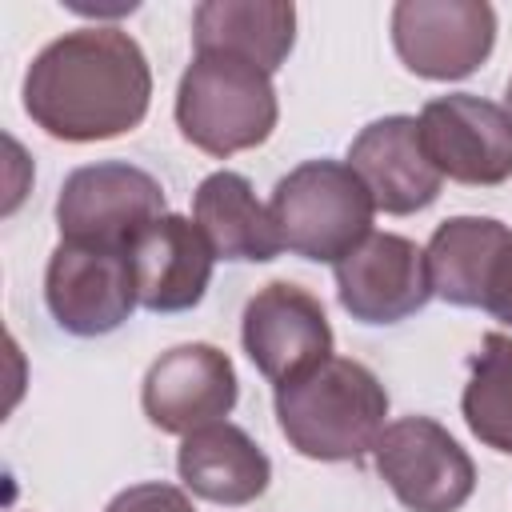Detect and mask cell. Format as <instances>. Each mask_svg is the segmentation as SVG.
<instances>
[{
	"label": "cell",
	"instance_id": "6da1fadb",
	"mask_svg": "<svg viewBox=\"0 0 512 512\" xmlns=\"http://www.w3.org/2000/svg\"><path fill=\"white\" fill-rule=\"evenodd\" d=\"M152 104L144 48L116 24L56 36L24 72V112L52 140L92 144L132 132Z\"/></svg>",
	"mask_w": 512,
	"mask_h": 512
},
{
	"label": "cell",
	"instance_id": "7a4b0ae2",
	"mask_svg": "<svg viewBox=\"0 0 512 512\" xmlns=\"http://www.w3.org/2000/svg\"><path fill=\"white\" fill-rule=\"evenodd\" d=\"M384 416V384L372 368L348 356H328L300 380L276 388V424L284 440L308 460H360L388 428Z\"/></svg>",
	"mask_w": 512,
	"mask_h": 512
},
{
	"label": "cell",
	"instance_id": "3957f363",
	"mask_svg": "<svg viewBox=\"0 0 512 512\" xmlns=\"http://www.w3.org/2000/svg\"><path fill=\"white\" fill-rule=\"evenodd\" d=\"M280 116L272 76L248 60L224 52H196L176 88V128L180 136L208 152L232 156L256 148L272 136Z\"/></svg>",
	"mask_w": 512,
	"mask_h": 512
},
{
	"label": "cell",
	"instance_id": "277c9868",
	"mask_svg": "<svg viewBox=\"0 0 512 512\" xmlns=\"http://www.w3.org/2000/svg\"><path fill=\"white\" fill-rule=\"evenodd\" d=\"M280 248L316 260L340 264L352 248L372 236V196L344 160H304L276 180L268 200Z\"/></svg>",
	"mask_w": 512,
	"mask_h": 512
},
{
	"label": "cell",
	"instance_id": "5b68a950",
	"mask_svg": "<svg viewBox=\"0 0 512 512\" xmlns=\"http://www.w3.org/2000/svg\"><path fill=\"white\" fill-rule=\"evenodd\" d=\"M156 216H164V188L128 160L84 164L64 176L56 196L60 240L72 244L128 248Z\"/></svg>",
	"mask_w": 512,
	"mask_h": 512
},
{
	"label": "cell",
	"instance_id": "8992f818",
	"mask_svg": "<svg viewBox=\"0 0 512 512\" xmlns=\"http://www.w3.org/2000/svg\"><path fill=\"white\" fill-rule=\"evenodd\" d=\"M372 460L408 512H460L476 488L472 456L432 416L392 420L380 432Z\"/></svg>",
	"mask_w": 512,
	"mask_h": 512
},
{
	"label": "cell",
	"instance_id": "52a82bcc",
	"mask_svg": "<svg viewBox=\"0 0 512 512\" xmlns=\"http://www.w3.org/2000/svg\"><path fill=\"white\" fill-rule=\"evenodd\" d=\"M44 304L72 336L116 332L140 304L128 248L60 240L44 268Z\"/></svg>",
	"mask_w": 512,
	"mask_h": 512
},
{
	"label": "cell",
	"instance_id": "ba28073f",
	"mask_svg": "<svg viewBox=\"0 0 512 512\" xmlns=\"http://www.w3.org/2000/svg\"><path fill=\"white\" fill-rule=\"evenodd\" d=\"M496 44V12L484 0H400L392 8V48L412 76L464 80Z\"/></svg>",
	"mask_w": 512,
	"mask_h": 512
},
{
	"label": "cell",
	"instance_id": "9c48e42d",
	"mask_svg": "<svg viewBox=\"0 0 512 512\" xmlns=\"http://www.w3.org/2000/svg\"><path fill=\"white\" fill-rule=\"evenodd\" d=\"M420 140L440 176L492 188L512 176V112L472 92L432 96L420 108Z\"/></svg>",
	"mask_w": 512,
	"mask_h": 512
},
{
	"label": "cell",
	"instance_id": "30bf717a",
	"mask_svg": "<svg viewBox=\"0 0 512 512\" xmlns=\"http://www.w3.org/2000/svg\"><path fill=\"white\" fill-rule=\"evenodd\" d=\"M240 340L256 372L276 388L300 380L332 356V324L324 316V304L308 288L288 280L264 284L244 304Z\"/></svg>",
	"mask_w": 512,
	"mask_h": 512
},
{
	"label": "cell",
	"instance_id": "8fae6325",
	"mask_svg": "<svg viewBox=\"0 0 512 512\" xmlns=\"http://www.w3.org/2000/svg\"><path fill=\"white\" fill-rule=\"evenodd\" d=\"M236 396V368L216 344H176L160 352L140 384L148 424L172 436L220 424L236 408Z\"/></svg>",
	"mask_w": 512,
	"mask_h": 512
},
{
	"label": "cell",
	"instance_id": "7c38bea8",
	"mask_svg": "<svg viewBox=\"0 0 512 512\" xmlns=\"http://www.w3.org/2000/svg\"><path fill=\"white\" fill-rule=\"evenodd\" d=\"M336 296L360 324H396L432 300L428 256L400 232H372L336 264Z\"/></svg>",
	"mask_w": 512,
	"mask_h": 512
},
{
	"label": "cell",
	"instance_id": "4fadbf2b",
	"mask_svg": "<svg viewBox=\"0 0 512 512\" xmlns=\"http://www.w3.org/2000/svg\"><path fill=\"white\" fill-rule=\"evenodd\" d=\"M344 164L360 176L372 204L388 216H412V212L428 208L444 184V176L436 172V164L424 152L420 120L400 116V112L364 124L352 136Z\"/></svg>",
	"mask_w": 512,
	"mask_h": 512
},
{
	"label": "cell",
	"instance_id": "5bb4252c",
	"mask_svg": "<svg viewBox=\"0 0 512 512\" xmlns=\"http://www.w3.org/2000/svg\"><path fill=\"white\" fill-rule=\"evenodd\" d=\"M132 280H136V300L148 312H188L204 300L212 284V264L216 252L196 228V220L164 212L156 216L132 244Z\"/></svg>",
	"mask_w": 512,
	"mask_h": 512
},
{
	"label": "cell",
	"instance_id": "9a60e30c",
	"mask_svg": "<svg viewBox=\"0 0 512 512\" xmlns=\"http://www.w3.org/2000/svg\"><path fill=\"white\" fill-rule=\"evenodd\" d=\"M176 472L192 496L224 508L252 504L256 496L268 492L272 480V464L264 448L228 420L188 432L176 452Z\"/></svg>",
	"mask_w": 512,
	"mask_h": 512
},
{
	"label": "cell",
	"instance_id": "2e32d148",
	"mask_svg": "<svg viewBox=\"0 0 512 512\" xmlns=\"http://www.w3.org/2000/svg\"><path fill=\"white\" fill-rule=\"evenodd\" d=\"M192 44L272 76L296 44V8L288 0H204L192 12Z\"/></svg>",
	"mask_w": 512,
	"mask_h": 512
},
{
	"label": "cell",
	"instance_id": "e0dca14e",
	"mask_svg": "<svg viewBox=\"0 0 512 512\" xmlns=\"http://www.w3.org/2000/svg\"><path fill=\"white\" fill-rule=\"evenodd\" d=\"M512 244V228L492 216H452L436 224L424 256L432 296L456 308H484L492 272Z\"/></svg>",
	"mask_w": 512,
	"mask_h": 512
},
{
	"label": "cell",
	"instance_id": "ac0fdd59",
	"mask_svg": "<svg viewBox=\"0 0 512 512\" xmlns=\"http://www.w3.org/2000/svg\"><path fill=\"white\" fill-rule=\"evenodd\" d=\"M192 220L212 244L216 260L264 264L280 252V236L268 204L256 200V188L240 172H212L192 192Z\"/></svg>",
	"mask_w": 512,
	"mask_h": 512
},
{
	"label": "cell",
	"instance_id": "d6986e66",
	"mask_svg": "<svg viewBox=\"0 0 512 512\" xmlns=\"http://www.w3.org/2000/svg\"><path fill=\"white\" fill-rule=\"evenodd\" d=\"M468 432L504 456H512V336L488 332L468 356V384L460 396Z\"/></svg>",
	"mask_w": 512,
	"mask_h": 512
},
{
	"label": "cell",
	"instance_id": "ffe728a7",
	"mask_svg": "<svg viewBox=\"0 0 512 512\" xmlns=\"http://www.w3.org/2000/svg\"><path fill=\"white\" fill-rule=\"evenodd\" d=\"M104 512H196V508L184 488L148 480V484H132V488L116 492Z\"/></svg>",
	"mask_w": 512,
	"mask_h": 512
},
{
	"label": "cell",
	"instance_id": "44dd1931",
	"mask_svg": "<svg viewBox=\"0 0 512 512\" xmlns=\"http://www.w3.org/2000/svg\"><path fill=\"white\" fill-rule=\"evenodd\" d=\"M484 312H492L496 320L512 324V244L504 248L496 272H492V284H488V300H484Z\"/></svg>",
	"mask_w": 512,
	"mask_h": 512
},
{
	"label": "cell",
	"instance_id": "7402d4cb",
	"mask_svg": "<svg viewBox=\"0 0 512 512\" xmlns=\"http://www.w3.org/2000/svg\"><path fill=\"white\" fill-rule=\"evenodd\" d=\"M504 108L512 112V76H508V88H504Z\"/></svg>",
	"mask_w": 512,
	"mask_h": 512
}]
</instances>
